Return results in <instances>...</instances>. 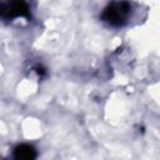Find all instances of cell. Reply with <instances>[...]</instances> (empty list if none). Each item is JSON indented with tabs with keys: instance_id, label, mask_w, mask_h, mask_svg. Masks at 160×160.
<instances>
[{
	"instance_id": "7a4b0ae2",
	"label": "cell",
	"mask_w": 160,
	"mask_h": 160,
	"mask_svg": "<svg viewBox=\"0 0 160 160\" xmlns=\"http://www.w3.org/2000/svg\"><path fill=\"white\" fill-rule=\"evenodd\" d=\"M35 156H36V152L30 145H19L15 149L16 160H34Z\"/></svg>"
},
{
	"instance_id": "6da1fadb",
	"label": "cell",
	"mask_w": 160,
	"mask_h": 160,
	"mask_svg": "<svg viewBox=\"0 0 160 160\" xmlns=\"http://www.w3.org/2000/svg\"><path fill=\"white\" fill-rule=\"evenodd\" d=\"M131 10V6L125 2H115L108 6L104 11V18L105 20L116 26H121L126 19L129 18V11Z\"/></svg>"
}]
</instances>
